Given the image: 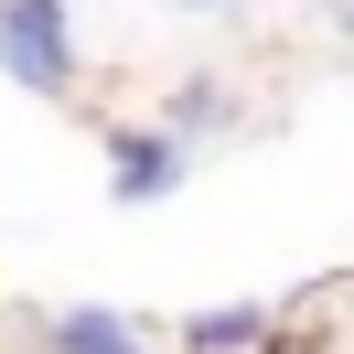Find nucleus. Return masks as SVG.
Here are the masks:
<instances>
[{
  "instance_id": "0eeeda50",
  "label": "nucleus",
  "mask_w": 354,
  "mask_h": 354,
  "mask_svg": "<svg viewBox=\"0 0 354 354\" xmlns=\"http://www.w3.org/2000/svg\"><path fill=\"white\" fill-rule=\"evenodd\" d=\"M183 11H204V0H183Z\"/></svg>"
},
{
  "instance_id": "7ed1b4c3",
  "label": "nucleus",
  "mask_w": 354,
  "mask_h": 354,
  "mask_svg": "<svg viewBox=\"0 0 354 354\" xmlns=\"http://www.w3.org/2000/svg\"><path fill=\"white\" fill-rule=\"evenodd\" d=\"M268 333H279V311H268V301H215V311L183 322V354H258Z\"/></svg>"
},
{
  "instance_id": "f257e3e1",
  "label": "nucleus",
  "mask_w": 354,
  "mask_h": 354,
  "mask_svg": "<svg viewBox=\"0 0 354 354\" xmlns=\"http://www.w3.org/2000/svg\"><path fill=\"white\" fill-rule=\"evenodd\" d=\"M0 75H11L22 97H65V86H75L65 0H0Z\"/></svg>"
},
{
  "instance_id": "20e7f679",
  "label": "nucleus",
  "mask_w": 354,
  "mask_h": 354,
  "mask_svg": "<svg viewBox=\"0 0 354 354\" xmlns=\"http://www.w3.org/2000/svg\"><path fill=\"white\" fill-rule=\"evenodd\" d=\"M44 354H151V344H140V322H129V311L75 301V311H54V322H44Z\"/></svg>"
},
{
  "instance_id": "39448f33",
  "label": "nucleus",
  "mask_w": 354,
  "mask_h": 354,
  "mask_svg": "<svg viewBox=\"0 0 354 354\" xmlns=\"http://www.w3.org/2000/svg\"><path fill=\"white\" fill-rule=\"evenodd\" d=\"M215 118H225V86H215V75H183V86H172V118H161V129L194 151V129H215Z\"/></svg>"
},
{
  "instance_id": "f03ea898",
  "label": "nucleus",
  "mask_w": 354,
  "mask_h": 354,
  "mask_svg": "<svg viewBox=\"0 0 354 354\" xmlns=\"http://www.w3.org/2000/svg\"><path fill=\"white\" fill-rule=\"evenodd\" d=\"M97 140H108V204H161L183 183V161H194L172 129H151V118H108Z\"/></svg>"
},
{
  "instance_id": "423d86ee",
  "label": "nucleus",
  "mask_w": 354,
  "mask_h": 354,
  "mask_svg": "<svg viewBox=\"0 0 354 354\" xmlns=\"http://www.w3.org/2000/svg\"><path fill=\"white\" fill-rule=\"evenodd\" d=\"M258 354H322V344H311V333H301V322H279V333H268V344H258Z\"/></svg>"
}]
</instances>
